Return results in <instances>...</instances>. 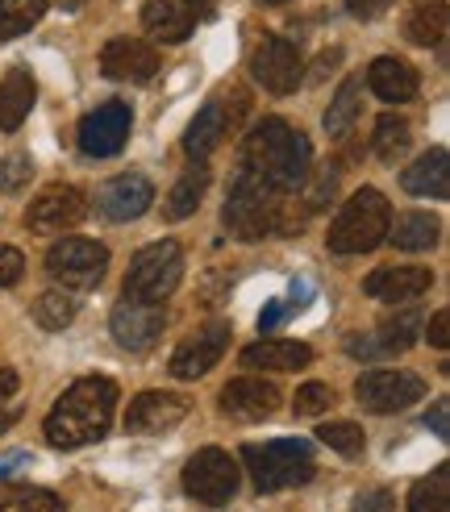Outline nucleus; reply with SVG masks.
<instances>
[{
    "label": "nucleus",
    "instance_id": "3",
    "mask_svg": "<svg viewBox=\"0 0 450 512\" xmlns=\"http://www.w3.org/2000/svg\"><path fill=\"white\" fill-rule=\"evenodd\" d=\"M309 167H313V146L284 117H263L255 130L246 134L242 171L267 179L271 188L292 192L300 179H309Z\"/></svg>",
    "mask_w": 450,
    "mask_h": 512
},
{
    "label": "nucleus",
    "instance_id": "2",
    "mask_svg": "<svg viewBox=\"0 0 450 512\" xmlns=\"http://www.w3.org/2000/svg\"><path fill=\"white\" fill-rule=\"evenodd\" d=\"M113 413H117V383L105 375H84L55 400L42 433L55 450H80L105 438Z\"/></svg>",
    "mask_w": 450,
    "mask_h": 512
},
{
    "label": "nucleus",
    "instance_id": "27",
    "mask_svg": "<svg viewBox=\"0 0 450 512\" xmlns=\"http://www.w3.org/2000/svg\"><path fill=\"white\" fill-rule=\"evenodd\" d=\"M438 234H442V225L430 217V213H400L396 225H388V238L396 242V250H434L438 246Z\"/></svg>",
    "mask_w": 450,
    "mask_h": 512
},
{
    "label": "nucleus",
    "instance_id": "45",
    "mask_svg": "<svg viewBox=\"0 0 450 512\" xmlns=\"http://www.w3.org/2000/svg\"><path fill=\"white\" fill-rule=\"evenodd\" d=\"M425 338H430V346H438V350L450 346V313L446 309L430 317V334H425Z\"/></svg>",
    "mask_w": 450,
    "mask_h": 512
},
{
    "label": "nucleus",
    "instance_id": "9",
    "mask_svg": "<svg viewBox=\"0 0 450 512\" xmlns=\"http://www.w3.org/2000/svg\"><path fill=\"white\" fill-rule=\"evenodd\" d=\"M238 463L225 450L217 446H205V450H196L188 458V467H184V492L196 500V504H230L234 492H238Z\"/></svg>",
    "mask_w": 450,
    "mask_h": 512
},
{
    "label": "nucleus",
    "instance_id": "25",
    "mask_svg": "<svg viewBox=\"0 0 450 512\" xmlns=\"http://www.w3.org/2000/svg\"><path fill=\"white\" fill-rule=\"evenodd\" d=\"M142 25H146V34H155L159 42H184L196 30V13L188 9V0H146Z\"/></svg>",
    "mask_w": 450,
    "mask_h": 512
},
{
    "label": "nucleus",
    "instance_id": "15",
    "mask_svg": "<svg viewBox=\"0 0 450 512\" xmlns=\"http://www.w3.org/2000/svg\"><path fill=\"white\" fill-rule=\"evenodd\" d=\"M230 321H209V325H200L196 334L171 354V375L175 379H200V375H209L217 363H221V354L225 346H230Z\"/></svg>",
    "mask_w": 450,
    "mask_h": 512
},
{
    "label": "nucleus",
    "instance_id": "13",
    "mask_svg": "<svg viewBox=\"0 0 450 512\" xmlns=\"http://www.w3.org/2000/svg\"><path fill=\"white\" fill-rule=\"evenodd\" d=\"M88 217V200L75 184H50L25 213V225L34 234H67Z\"/></svg>",
    "mask_w": 450,
    "mask_h": 512
},
{
    "label": "nucleus",
    "instance_id": "26",
    "mask_svg": "<svg viewBox=\"0 0 450 512\" xmlns=\"http://www.w3.org/2000/svg\"><path fill=\"white\" fill-rule=\"evenodd\" d=\"M405 38L413 46H438L446 38V0H417L405 17Z\"/></svg>",
    "mask_w": 450,
    "mask_h": 512
},
{
    "label": "nucleus",
    "instance_id": "21",
    "mask_svg": "<svg viewBox=\"0 0 450 512\" xmlns=\"http://www.w3.org/2000/svg\"><path fill=\"white\" fill-rule=\"evenodd\" d=\"M367 88L380 96V100H388V105H405V100L417 96L421 75H417L413 63L396 59V55H384V59H375L367 67Z\"/></svg>",
    "mask_w": 450,
    "mask_h": 512
},
{
    "label": "nucleus",
    "instance_id": "44",
    "mask_svg": "<svg viewBox=\"0 0 450 512\" xmlns=\"http://www.w3.org/2000/svg\"><path fill=\"white\" fill-rule=\"evenodd\" d=\"M396 508V500H392V492H367V496H359L355 500V512H392Z\"/></svg>",
    "mask_w": 450,
    "mask_h": 512
},
{
    "label": "nucleus",
    "instance_id": "1",
    "mask_svg": "<svg viewBox=\"0 0 450 512\" xmlns=\"http://www.w3.org/2000/svg\"><path fill=\"white\" fill-rule=\"evenodd\" d=\"M309 209H300L296 196L284 188H271L267 179L242 171L230 188V200L221 209L225 229L238 242H259V238H296L305 229Z\"/></svg>",
    "mask_w": 450,
    "mask_h": 512
},
{
    "label": "nucleus",
    "instance_id": "20",
    "mask_svg": "<svg viewBox=\"0 0 450 512\" xmlns=\"http://www.w3.org/2000/svg\"><path fill=\"white\" fill-rule=\"evenodd\" d=\"M434 284L430 267H375L363 279V292L371 300H388V304H409L417 296H425Z\"/></svg>",
    "mask_w": 450,
    "mask_h": 512
},
{
    "label": "nucleus",
    "instance_id": "4",
    "mask_svg": "<svg viewBox=\"0 0 450 512\" xmlns=\"http://www.w3.org/2000/svg\"><path fill=\"white\" fill-rule=\"evenodd\" d=\"M388 225H392V209H388L384 192L359 188L342 204V213L334 217L325 242H330V250L342 254V259H350V254H371L380 242H388Z\"/></svg>",
    "mask_w": 450,
    "mask_h": 512
},
{
    "label": "nucleus",
    "instance_id": "41",
    "mask_svg": "<svg viewBox=\"0 0 450 512\" xmlns=\"http://www.w3.org/2000/svg\"><path fill=\"white\" fill-rule=\"evenodd\" d=\"M21 275H25V254L17 246H0V292L21 284Z\"/></svg>",
    "mask_w": 450,
    "mask_h": 512
},
{
    "label": "nucleus",
    "instance_id": "19",
    "mask_svg": "<svg viewBox=\"0 0 450 512\" xmlns=\"http://www.w3.org/2000/svg\"><path fill=\"white\" fill-rule=\"evenodd\" d=\"M280 388L267 379H255V375H242V379H230L221 392V413L234 417V421H267L275 408H280Z\"/></svg>",
    "mask_w": 450,
    "mask_h": 512
},
{
    "label": "nucleus",
    "instance_id": "46",
    "mask_svg": "<svg viewBox=\"0 0 450 512\" xmlns=\"http://www.w3.org/2000/svg\"><path fill=\"white\" fill-rule=\"evenodd\" d=\"M280 321H284V300H267V309L259 313V334H271Z\"/></svg>",
    "mask_w": 450,
    "mask_h": 512
},
{
    "label": "nucleus",
    "instance_id": "31",
    "mask_svg": "<svg viewBox=\"0 0 450 512\" xmlns=\"http://www.w3.org/2000/svg\"><path fill=\"white\" fill-rule=\"evenodd\" d=\"M375 338H380V346H384L388 354H405V350L421 338V313L413 309V304L388 313L380 325H375Z\"/></svg>",
    "mask_w": 450,
    "mask_h": 512
},
{
    "label": "nucleus",
    "instance_id": "5",
    "mask_svg": "<svg viewBox=\"0 0 450 512\" xmlns=\"http://www.w3.org/2000/svg\"><path fill=\"white\" fill-rule=\"evenodd\" d=\"M242 463L250 467V479H255L259 492H284V488H300L309 483L317 463H313V446L300 438H280L267 446H242Z\"/></svg>",
    "mask_w": 450,
    "mask_h": 512
},
{
    "label": "nucleus",
    "instance_id": "39",
    "mask_svg": "<svg viewBox=\"0 0 450 512\" xmlns=\"http://www.w3.org/2000/svg\"><path fill=\"white\" fill-rule=\"evenodd\" d=\"M30 179H34V159L30 155L0 159V192H21V188H30Z\"/></svg>",
    "mask_w": 450,
    "mask_h": 512
},
{
    "label": "nucleus",
    "instance_id": "32",
    "mask_svg": "<svg viewBox=\"0 0 450 512\" xmlns=\"http://www.w3.org/2000/svg\"><path fill=\"white\" fill-rule=\"evenodd\" d=\"M405 504L409 512H450V463L434 467V475L417 479Z\"/></svg>",
    "mask_w": 450,
    "mask_h": 512
},
{
    "label": "nucleus",
    "instance_id": "8",
    "mask_svg": "<svg viewBox=\"0 0 450 512\" xmlns=\"http://www.w3.org/2000/svg\"><path fill=\"white\" fill-rule=\"evenodd\" d=\"M105 267H109V250L92 238H63L46 250L50 279H59L63 288H75V292L96 288L105 279Z\"/></svg>",
    "mask_w": 450,
    "mask_h": 512
},
{
    "label": "nucleus",
    "instance_id": "11",
    "mask_svg": "<svg viewBox=\"0 0 450 512\" xmlns=\"http://www.w3.org/2000/svg\"><path fill=\"white\" fill-rule=\"evenodd\" d=\"M355 396L371 413H405L409 404L425 400V379L413 371H367L355 383Z\"/></svg>",
    "mask_w": 450,
    "mask_h": 512
},
{
    "label": "nucleus",
    "instance_id": "16",
    "mask_svg": "<svg viewBox=\"0 0 450 512\" xmlns=\"http://www.w3.org/2000/svg\"><path fill=\"white\" fill-rule=\"evenodd\" d=\"M150 204H155V184H150L146 175H138V171H125V175H113L105 188L96 192V209H100V217H109V221H117V225H125V221H138Z\"/></svg>",
    "mask_w": 450,
    "mask_h": 512
},
{
    "label": "nucleus",
    "instance_id": "49",
    "mask_svg": "<svg viewBox=\"0 0 450 512\" xmlns=\"http://www.w3.org/2000/svg\"><path fill=\"white\" fill-rule=\"evenodd\" d=\"M17 388H21V375H17L13 367H0V400L17 396Z\"/></svg>",
    "mask_w": 450,
    "mask_h": 512
},
{
    "label": "nucleus",
    "instance_id": "14",
    "mask_svg": "<svg viewBox=\"0 0 450 512\" xmlns=\"http://www.w3.org/2000/svg\"><path fill=\"white\" fill-rule=\"evenodd\" d=\"M250 71H255V80L275 92V96H288L300 88V50L296 42L271 34L255 46V55H250Z\"/></svg>",
    "mask_w": 450,
    "mask_h": 512
},
{
    "label": "nucleus",
    "instance_id": "28",
    "mask_svg": "<svg viewBox=\"0 0 450 512\" xmlns=\"http://www.w3.org/2000/svg\"><path fill=\"white\" fill-rule=\"evenodd\" d=\"M205 188H209V171L200 167V163L188 167V171L180 175V184L167 192V200H163V217H167V221H184V217H192V213L200 209V196H205Z\"/></svg>",
    "mask_w": 450,
    "mask_h": 512
},
{
    "label": "nucleus",
    "instance_id": "30",
    "mask_svg": "<svg viewBox=\"0 0 450 512\" xmlns=\"http://www.w3.org/2000/svg\"><path fill=\"white\" fill-rule=\"evenodd\" d=\"M409 142H413V125L400 113H384L380 121H375L371 146H375V159L380 163H400L409 155Z\"/></svg>",
    "mask_w": 450,
    "mask_h": 512
},
{
    "label": "nucleus",
    "instance_id": "53",
    "mask_svg": "<svg viewBox=\"0 0 450 512\" xmlns=\"http://www.w3.org/2000/svg\"><path fill=\"white\" fill-rule=\"evenodd\" d=\"M259 5H288V0H259Z\"/></svg>",
    "mask_w": 450,
    "mask_h": 512
},
{
    "label": "nucleus",
    "instance_id": "17",
    "mask_svg": "<svg viewBox=\"0 0 450 512\" xmlns=\"http://www.w3.org/2000/svg\"><path fill=\"white\" fill-rule=\"evenodd\" d=\"M100 71L121 84H146L159 75V50L142 38H113L100 50Z\"/></svg>",
    "mask_w": 450,
    "mask_h": 512
},
{
    "label": "nucleus",
    "instance_id": "22",
    "mask_svg": "<svg viewBox=\"0 0 450 512\" xmlns=\"http://www.w3.org/2000/svg\"><path fill=\"white\" fill-rule=\"evenodd\" d=\"M38 100V84L30 67H9V75L0 80V134H17L21 121L30 117Z\"/></svg>",
    "mask_w": 450,
    "mask_h": 512
},
{
    "label": "nucleus",
    "instance_id": "35",
    "mask_svg": "<svg viewBox=\"0 0 450 512\" xmlns=\"http://www.w3.org/2000/svg\"><path fill=\"white\" fill-rule=\"evenodd\" d=\"M34 321L42 329H67L75 321V300L67 292H42L34 300Z\"/></svg>",
    "mask_w": 450,
    "mask_h": 512
},
{
    "label": "nucleus",
    "instance_id": "51",
    "mask_svg": "<svg viewBox=\"0 0 450 512\" xmlns=\"http://www.w3.org/2000/svg\"><path fill=\"white\" fill-rule=\"evenodd\" d=\"M188 9L196 13V21H209V17H217L221 0H188Z\"/></svg>",
    "mask_w": 450,
    "mask_h": 512
},
{
    "label": "nucleus",
    "instance_id": "33",
    "mask_svg": "<svg viewBox=\"0 0 450 512\" xmlns=\"http://www.w3.org/2000/svg\"><path fill=\"white\" fill-rule=\"evenodd\" d=\"M46 13V0H0V42L21 38Z\"/></svg>",
    "mask_w": 450,
    "mask_h": 512
},
{
    "label": "nucleus",
    "instance_id": "7",
    "mask_svg": "<svg viewBox=\"0 0 450 512\" xmlns=\"http://www.w3.org/2000/svg\"><path fill=\"white\" fill-rule=\"evenodd\" d=\"M242 113H246V96H242L238 88H234V92H217V96L205 100V105H200V113L188 121L184 150H188L196 163H205L213 150L242 125Z\"/></svg>",
    "mask_w": 450,
    "mask_h": 512
},
{
    "label": "nucleus",
    "instance_id": "47",
    "mask_svg": "<svg viewBox=\"0 0 450 512\" xmlns=\"http://www.w3.org/2000/svg\"><path fill=\"white\" fill-rule=\"evenodd\" d=\"M30 463H34V458L25 454V450H13V454H5V458H0V479H13L21 467H30Z\"/></svg>",
    "mask_w": 450,
    "mask_h": 512
},
{
    "label": "nucleus",
    "instance_id": "29",
    "mask_svg": "<svg viewBox=\"0 0 450 512\" xmlns=\"http://www.w3.org/2000/svg\"><path fill=\"white\" fill-rule=\"evenodd\" d=\"M359 109H363V80L359 75H350V80H342V88L334 92L330 109H325V134L346 138L350 125H355V117H359Z\"/></svg>",
    "mask_w": 450,
    "mask_h": 512
},
{
    "label": "nucleus",
    "instance_id": "24",
    "mask_svg": "<svg viewBox=\"0 0 450 512\" xmlns=\"http://www.w3.org/2000/svg\"><path fill=\"white\" fill-rule=\"evenodd\" d=\"M400 184H405V192H413V196L446 200V196H450V155H446L442 146L425 150V155H421L413 167H405Z\"/></svg>",
    "mask_w": 450,
    "mask_h": 512
},
{
    "label": "nucleus",
    "instance_id": "36",
    "mask_svg": "<svg viewBox=\"0 0 450 512\" xmlns=\"http://www.w3.org/2000/svg\"><path fill=\"white\" fill-rule=\"evenodd\" d=\"M0 512H63V500L46 488H17L0 496Z\"/></svg>",
    "mask_w": 450,
    "mask_h": 512
},
{
    "label": "nucleus",
    "instance_id": "48",
    "mask_svg": "<svg viewBox=\"0 0 450 512\" xmlns=\"http://www.w3.org/2000/svg\"><path fill=\"white\" fill-rule=\"evenodd\" d=\"M305 304H309V284H292V292H288V300H284V317L300 313Z\"/></svg>",
    "mask_w": 450,
    "mask_h": 512
},
{
    "label": "nucleus",
    "instance_id": "23",
    "mask_svg": "<svg viewBox=\"0 0 450 512\" xmlns=\"http://www.w3.org/2000/svg\"><path fill=\"white\" fill-rule=\"evenodd\" d=\"M309 363H313V350L305 342L263 338L242 350V367H250V371H305Z\"/></svg>",
    "mask_w": 450,
    "mask_h": 512
},
{
    "label": "nucleus",
    "instance_id": "34",
    "mask_svg": "<svg viewBox=\"0 0 450 512\" xmlns=\"http://www.w3.org/2000/svg\"><path fill=\"white\" fill-rule=\"evenodd\" d=\"M317 438H321V446L338 450L342 458H359L363 446H367L363 429H359L355 421H330V425H321V429H317Z\"/></svg>",
    "mask_w": 450,
    "mask_h": 512
},
{
    "label": "nucleus",
    "instance_id": "52",
    "mask_svg": "<svg viewBox=\"0 0 450 512\" xmlns=\"http://www.w3.org/2000/svg\"><path fill=\"white\" fill-rule=\"evenodd\" d=\"M59 9H67V13H75V9H84V0H55Z\"/></svg>",
    "mask_w": 450,
    "mask_h": 512
},
{
    "label": "nucleus",
    "instance_id": "10",
    "mask_svg": "<svg viewBox=\"0 0 450 512\" xmlns=\"http://www.w3.org/2000/svg\"><path fill=\"white\" fill-rule=\"evenodd\" d=\"M130 105L125 100H105V105H96L84 121H80V150L88 159H113L125 150V142H130Z\"/></svg>",
    "mask_w": 450,
    "mask_h": 512
},
{
    "label": "nucleus",
    "instance_id": "40",
    "mask_svg": "<svg viewBox=\"0 0 450 512\" xmlns=\"http://www.w3.org/2000/svg\"><path fill=\"white\" fill-rule=\"evenodd\" d=\"M346 354L350 358H363V363H384V358H392L375 334H350L346 338Z\"/></svg>",
    "mask_w": 450,
    "mask_h": 512
},
{
    "label": "nucleus",
    "instance_id": "43",
    "mask_svg": "<svg viewBox=\"0 0 450 512\" xmlns=\"http://www.w3.org/2000/svg\"><path fill=\"white\" fill-rule=\"evenodd\" d=\"M425 425H430L438 438H450V400H434V408L425 413Z\"/></svg>",
    "mask_w": 450,
    "mask_h": 512
},
{
    "label": "nucleus",
    "instance_id": "42",
    "mask_svg": "<svg viewBox=\"0 0 450 512\" xmlns=\"http://www.w3.org/2000/svg\"><path fill=\"white\" fill-rule=\"evenodd\" d=\"M392 0H346V9L350 17H359V21H375L380 13H388Z\"/></svg>",
    "mask_w": 450,
    "mask_h": 512
},
{
    "label": "nucleus",
    "instance_id": "38",
    "mask_svg": "<svg viewBox=\"0 0 450 512\" xmlns=\"http://www.w3.org/2000/svg\"><path fill=\"white\" fill-rule=\"evenodd\" d=\"M309 175H313V184H309V192H305V209L317 213L321 204L334 196V188H338V163H321L317 171L309 167Z\"/></svg>",
    "mask_w": 450,
    "mask_h": 512
},
{
    "label": "nucleus",
    "instance_id": "50",
    "mask_svg": "<svg viewBox=\"0 0 450 512\" xmlns=\"http://www.w3.org/2000/svg\"><path fill=\"white\" fill-rule=\"evenodd\" d=\"M17 421H21V404H13V396H9V400H0V433L13 429Z\"/></svg>",
    "mask_w": 450,
    "mask_h": 512
},
{
    "label": "nucleus",
    "instance_id": "12",
    "mask_svg": "<svg viewBox=\"0 0 450 512\" xmlns=\"http://www.w3.org/2000/svg\"><path fill=\"white\" fill-rule=\"evenodd\" d=\"M163 325H167V309H163V304H146V300H130V296L117 300V309L109 317V329H113L117 346L121 350H134V354L155 346L159 334H163Z\"/></svg>",
    "mask_w": 450,
    "mask_h": 512
},
{
    "label": "nucleus",
    "instance_id": "18",
    "mask_svg": "<svg viewBox=\"0 0 450 512\" xmlns=\"http://www.w3.org/2000/svg\"><path fill=\"white\" fill-rule=\"evenodd\" d=\"M192 413V400L180 392H138L125 413V429L130 433H167Z\"/></svg>",
    "mask_w": 450,
    "mask_h": 512
},
{
    "label": "nucleus",
    "instance_id": "6",
    "mask_svg": "<svg viewBox=\"0 0 450 512\" xmlns=\"http://www.w3.org/2000/svg\"><path fill=\"white\" fill-rule=\"evenodd\" d=\"M184 279V250L180 242H150L142 246L134 259H130V271H125V296L130 300H146V304H163Z\"/></svg>",
    "mask_w": 450,
    "mask_h": 512
},
{
    "label": "nucleus",
    "instance_id": "37",
    "mask_svg": "<svg viewBox=\"0 0 450 512\" xmlns=\"http://www.w3.org/2000/svg\"><path fill=\"white\" fill-rule=\"evenodd\" d=\"M330 404H334V388H330V383H305V388L296 392V400H292V413L296 417H321Z\"/></svg>",
    "mask_w": 450,
    "mask_h": 512
}]
</instances>
